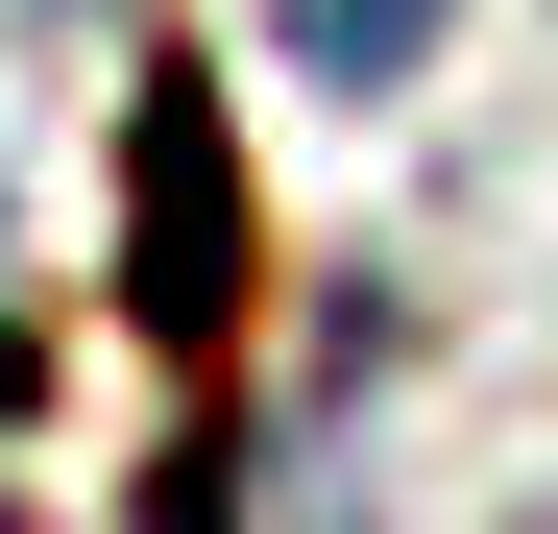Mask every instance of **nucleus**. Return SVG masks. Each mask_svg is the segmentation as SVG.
I'll return each instance as SVG.
<instances>
[{
  "label": "nucleus",
  "instance_id": "f257e3e1",
  "mask_svg": "<svg viewBox=\"0 0 558 534\" xmlns=\"http://www.w3.org/2000/svg\"><path fill=\"white\" fill-rule=\"evenodd\" d=\"M534 534H558V510H534Z\"/></svg>",
  "mask_w": 558,
  "mask_h": 534
}]
</instances>
